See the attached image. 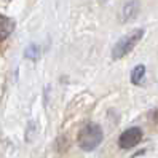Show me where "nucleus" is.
I'll list each match as a JSON object with an SVG mask.
<instances>
[{
  "label": "nucleus",
  "instance_id": "nucleus-2",
  "mask_svg": "<svg viewBox=\"0 0 158 158\" xmlns=\"http://www.w3.org/2000/svg\"><path fill=\"white\" fill-rule=\"evenodd\" d=\"M142 35H144L142 29H136L133 32H129L128 35H125L123 39H120L112 50V58L114 59H122L123 56H126V54L129 51H133V48L139 43V40L142 39Z\"/></svg>",
  "mask_w": 158,
  "mask_h": 158
},
{
  "label": "nucleus",
  "instance_id": "nucleus-4",
  "mask_svg": "<svg viewBox=\"0 0 158 158\" xmlns=\"http://www.w3.org/2000/svg\"><path fill=\"white\" fill-rule=\"evenodd\" d=\"M13 29H15L13 19H10V18H6L3 15H0V42L6 40L8 37H10V34L13 32Z\"/></svg>",
  "mask_w": 158,
  "mask_h": 158
},
{
  "label": "nucleus",
  "instance_id": "nucleus-6",
  "mask_svg": "<svg viewBox=\"0 0 158 158\" xmlns=\"http://www.w3.org/2000/svg\"><path fill=\"white\" fill-rule=\"evenodd\" d=\"M144 77H145V66L139 64V66H136L131 72V81L134 83V85H141Z\"/></svg>",
  "mask_w": 158,
  "mask_h": 158
},
{
  "label": "nucleus",
  "instance_id": "nucleus-1",
  "mask_svg": "<svg viewBox=\"0 0 158 158\" xmlns=\"http://www.w3.org/2000/svg\"><path fill=\"white\" fill-rule=\"evenodd\" d=\"M102 137H104V134H102L101 126L96 125V123H88V125H85V126L80 129L78 137H77V142H78L81 150L93 152L102 142Z\"/></svg>",
  "mask_w": 158,
  "mask_h": 158
},
{
  "label": "nucleus",
  "instance_id": "nucleus-5",
  "mask_svg": "<svg viewBox=\"0 0 158 158\" xmlns=\"http://www.w3.org/2000/svg\"><path fill=\"white\" fill-rule=\"evenodd\" d=\"M139 11V3L136 2V0H129V2L123 6V13H122V21H131L136 18Z\"/></svg>",
  "mask_w": 158,
  "mask_h": 158
},
{
  "label": "nucleus",
  "instance_id": "nucleus-7",
  "mask_svg": "<svg viewBox=\"0 0 158 158\" xmlns=\"http://www.w3.org/2000/svg\"><path fill=\"white\" fill-rule=\"evenodd\" d=\"M37 56H39V48H37L35 45H31L29 48L26 50V58H29V59H37Z\"/></svg>",
  "mask_w": 158,
  "mask_h": 158
},
{
  "label": "nucleus",
  "instance_id": "nucleus-3",
  "mask_svg": "<svg viewBox=\"0 0 158 158\" xmlns=\"http://www.w3.org/2000/svg\"><path fill=\"white\" fill-rule=\"evenodd\" d=\"M142 139V129L141 128H128L120 134L118 137V145L122 148H133L136 147Z\"/></svg>",
  "mask_w": 158,
  "mask_h": 158
}]
</instances>
